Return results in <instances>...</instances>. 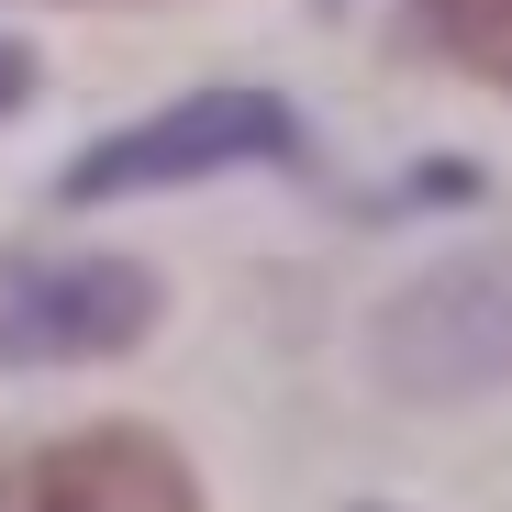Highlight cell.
Here are the masks:
<instances>
[{
    "label": "cell",
    "instance_id": "obj_1",
    "mask_svg": "<svg viewBox=\"0 0 512 512\" xmlns=\"http://www.w3.org/2000/svg\"><path fill=\"white\" fill-rule=\"evenodd\" d=\"M301 156V123L279 90H245V78H223V90H190V101H167L123 134H101L90 156L56 179V201H134V190H179V179H223V167H279Z\"/></svg>",
    "mask_w": 512,
    "mask_h": 512
},
{
    "label": "cell",
    "instance_id": "obj_2",
    "mask_svg": "<svg viewBox=\"0 0 512 512\" xmlns=\"http://www.w3.org/2000/svg\"><path fill=\"white\" fill-rule=\"evenodd\" d=\"M368 368L401 401H479L512 379V256H457L379 301Z\"/></svg>",
    "mask_w": 512,
    "mask_h": 512
},
{
    "label": "cell",
    "instance_id": "obj_3",
    "mask_svg": "<svg viewBox=\"0 0 512 512\" xmlns=\"http://www.w3.org/2000/svg\"><path fill=\"white\" fill-rule=\"evenodd\" d=\"M156 334V279L134 256H0V368L134 357Z\"/></svg>",
    "mask_w": 512,
    "mask_h": 512
},
{
    "label": "cell",
    "instance_id": "obj_4",
    "mask_svg": "<svg viewBox=\"0 0 512 512\" xmlns=\"http://www.w3.org/2000/svg\"><path fill=\"white\" fill-rule=\"evenodd\" d=\"M0 512H212L190 457L145 423H78L0 457Z\"/></svg>",
    "mask_w": 512,
    "mask_h": 512
},
{
    "label": "cell",
    "instance_id": "obj_5",
    "mask_svg": "<svg viewBox=\"0 0 512 512\" xmlns=\"http://www.w3.org/2000/svg\"><path fill=\"white\" fill-rule=\"evenodd\" d=\"M412 34L446 67H468L479 90L512 101V0H412Z\"/></svg>",
    "mask_w": 512,
    "mask_h": 512
},
{
    "label": "cell",
    "instance_id": "obj_6",
    "mask_svg": "<svg viewBox=\"0 0 512 512\" xmlns=\"http://www.w3.org/2000/svg\"><path fill=\"white\" fill-rule=\"evenodd\" d=\"M23 101H34V56H23V45H12V34H0V123H12V112H23Z\"/></svg>",
    "mask_w": 512,
    "mask_h": 512
}]
</instances>
